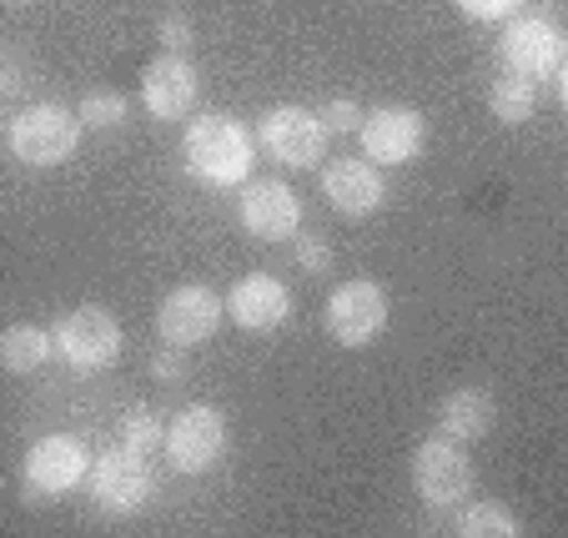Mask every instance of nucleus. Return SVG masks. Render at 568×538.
<instances>
[{"label": "nucleus", "instance_id": "10", "mask_svg": "<svg viewBox=\"0 0 568 538\" xmlns=\"http://www.w3.org/2000/svg\"><path fill=\"white\" fill-rule=\"evenodd\" d=\"M226 317V302L216 297L206 282H186V287H172L166 297H161L156 307V333L161 343H172V347H202L216 337V327H222Z\"/></svg>", "mask_w": 568, "mask_h": 538}, {"label": "nucleus", "instance_id": "24", "mask_svg": "<svg viewBox=\"0 0 568 538\" xmlns=\"http://www.w3.org/2000/svg\"><path fill=\"white\" fill-rule=\"evenodd\" d=\"M317 121H322L327 136H357V126H363V106H357L353 97H333L317 111Z\"/></svg>", "mask_w": 568, "mask_h": 538}, {"label": "nucleus", "instance_id": "13", "mask_svg": "<svg viewBox=\"0 0 568 538\" xmlns=\"http://www.w3.org/2000/svg\"><path fill=\"white\" fill-rule=\"evenodd\" d=\"M363 156L373 166H408L418 162L423 141H428V126L413 106H377V111H363Z\"/></svg>", "mask_w": 568, "mask_h": 538}, {"label": "nucleus", "instance_id": "28", "mask_svg": "<svg viewBox=\"0 0 568 538\" xmlns=\"http://www.w3.org/2000/svg\"><path fill=\"white\" fill-rule=\"evenodd\" d=\"M16 91H21V65L0 55V106H6V101H11Z\"/></svg>", "mask_w": 568, "mask_h": 538}, {"label": "nucleus", "instance_id": "7", "mask_svg": "<svg viewBox=\"0 0 568 538\" xmlns=\"http://www.w3.org/2000/svg\"><path fill=\"white\" fill-rule=\"evenodd\" d=\"M161 448H166V464H172L176 474H206V468H216L222 464V453H226L222 408H212V403H192V408H182L172 423H166Z\"/></svg>", "mask_w": 568, "mask_h": 538}, {"label": "nucleus", "instance_id": "29", "mask_svg": "<svg viewBox=\"0 0 568 538\" xmlns=\"http://www.w3.org/2000/svg\"><path fill=\"white\" fill-rule=\"evenodd\" d=\"M11 6H36V0H11Z\"/></svg>", "mask_w": 568, "mask_h": 538}, {"label": "nucleus", "instance_id": "3", "mask_svg": "<svg viewBox=\"0 0 568 538\" xmlns=\"http://www.w3.org/2000/svg\"><path fill=\"white\" fill-rule=\"evenodd\" d=\"M81 116L55 101H41V106H26L21 116H11L6 126V146H11L16 162L26 166H65L81 146Z\"/></svg>", "mask_w": 568, "mask_h": 538}, {"label": "nucleus", "instance_id": "18", "mask_svg": "<svg viewBox=\"0 0 568 538\" xmlns=\"http://www.w3.org/2000/svg\"><path fill=\"white\" fill-rule=\"evenodd\" d=\"M51 357H55V337L45 333V327L16 323V327H6V333H0V367H6V373H16V377L41 373Z\"/></svg>", "mask_w": 568, "mask_h": 538}, {"label": "nucleus", "instance_id": "1", "mask_svg": "<svg viewBox=\"0 0 568 538\" xmlns=\"http://www.w3.org/2000/svg\"><path fill=\"white\" fill-rule=\"evenodd\" d=\"M182 156H186V172L206 186H232L252 182V166H257V136L236 116L226 111H202V116L186 121V136H182Z\"/></svg>", "mask_w": 568, "mask_h": 538}, {"label": "nucleus", "instance_id": "25", "mask_svg": "<svg viewBox=\"0 0 568 538\" xmlns=\"http://www.w3.org/2000/svg\"><path fill=\"white\" fill-rule=\"evenodd\" d=\"M156 41H161V51L186 55V51H192V21H186V16H161V21H156Z\"/></svg>", "mask_w": 568, "mask_h": 538}, {"label": "nucleus", "instance_id": "15", "mask_svg": "<svg viewBox=\"0 0 568 538\" xmlns=\"http://www.w3.org/2000/svg\"><path fill=\"white\" fill-rule=\"evenodd\" d=\"M196 91H202V81H196L192 55L161 51L156 61L141 71V106H146L156 121H182V116H192Z\"/></svg>", "mask_w": 568, "mask_h": 538}, {"label": "nucleus", "instance_id": "9", "mask_svg": "<svg viewBox=\"0 0 568 538\" xmlns=\"http://www.w3.org/2000/svg\"><path fill=\"white\" fill-rule=\"evenodd\" d=\"M257 146L287 172H307V166H317L327 156V131H322L317 111L307 106H272L257 121Z\"/></svg>", "mask_w": 568, "mask_h": 538}, {"label": "nucleus", "instance_id": "27", "mask_svg": "<svg viewBox=\"0 0 568 538\" xmlns=\"http://www.w3.org/2000/svg\"><path fill=\"white\" fill-rule=\"evenodd\" d=\"M463 16H473V21H508V16H518V6L524 0H453Z\"/></svg>", "mask_w": 568, "mask_h": 538}, {"label": "nucleus", "instance_id": "5", "mask_svg": "<svg viewBox=\"0 0 568 538\" xmlns=\"http://www.w3.org/2000/svg\"><path fill=\"white\" fill-rule=\"evenodd\" d=\"M387 292L383 282L373 277H353V282H337L327 307H322V327L333 337L337 347H367L387 333Z\"/></svg>", "mask_w": 568, "mask_h": 538}, {"label": "nucleus", "instance_id": "20", "mask_svg": "<svg viewBox=\"0 0 568 538\" xmlns=\"http://www.w3.org/2000/svg\"><path fill=\"white\" fill-rule=\"evenodd\" d=\"M534 106H538V81H528V75H518V71H504L488 87V111H494L504 126H524L528 116H534Z\"/></svg>", "mask_w": 568, "mask_h": 538}, {"label": "nucleus", "instance_id": "21", "mask_svg": "<svg viewBox=\"0 0 568 538\" xmlns=\"http://www.w3.org/2000/svg\"><path fill=\"white\" fill-rule=\"evenodd\" d=\"M126 97L121 91H111V87H97V91H87V101H81V126L87 131H116V126H126Z\"/></svg>", "mask_w": 568, "mask_h": 538}, {"label": "nucleus", "instance_id": "22", "mask_svg": "<svg viewBox=\"0 0 568 538\" xmlns=\"http://www.w3.org/2000/svg\"><path fill=\"white\" fill-rule=\"evenodd\" d=\"M161 438H166V423H161L156 408H131L126 418H121V443L136 453H156Z\"/></svg>", "mask_w": 568, "mask_h": 538}, {"label": "nucleus", "instance_id": "19", "mask_svg": "<svg viewBox=\"0 0 568 538\" xmlns=\"http://www.w3.org/2000/svg\"><path fill=\"white\" fill-rule=\"evenodd\" d=\"M453 534L463 538H518L524 534V524L514 518V508L494 504V498H463L458 504V518H453Z\"/></svg>", "mask_w": 568, "mask_h": 538}, {"label": "nucleus", "instance_id": "11", "mask_svg": "<svg viewBox=\"0 0 568 538\" xmlns=\"http://www.w3.org/2000/svg\"><path fill=\"white\" fill-rule=\"evenodd\" d=\"M564 31L548 16H508L504 31V65L528 81H558L564 75Z\"/></svg>", "mask_w": 568, "mask_h": 538}, {"label": "nucleus", "instance_id": "4", "mask_svg": "<svg viewBox=\"0 0 568 538\" xmlns=\"http://www.w3.org/2000/svg\"><path fill=\"white\" fill-rule=\"evenodd\" d=\"M51 337H55V357H65V367H75V373H106L121 357V347H126V333H121L116 313L97 307V302L71 307V313L51 327Z\"/></svg>", "mask_w": 568, "mask_h": 538}, {"label": "nucleus", "instance_id": "6", "mask_svg": "<svg viewBox=\"0 0 568 538\" xmlns=\"http://www.w3.org/2000/svg\"><path fill=\"white\" fill-rule=\"evenodd\" d=\"M87 443L71 438V433H45L31 443L26 453V504H41V498H65L87 484Z\"/></svg>", "mask_w": 568, "mask_h": 538}, {"label": "nucleus", "instance_id": "2", "mask_svg": "<svg viewBox=\"0 0 568 538\" xmlns=\"http://www.w3.org/2000/svg\"><path fill=\"white\" fill-rule=\"evenodd\" d=\"M408 478H413V494H418L423 504L438 508V514H448V508H458L463 498L473 494V484H478V468H473L468 448H463L458 438H448V433H433V438H423L418 448H413Z\"/></svg>", "mask_w": 568, "mask_h": 538}, {"label": "nucleus", "instance_id": "23", "mask_svg": "<svg viewBox=\"0 0 568 538\" xmlns=\"http://www.w3.org/2000/svg\"><path fill=\"white\" fill-rule=\"evenodd\" d=\"M292 252H297V267L307 272V277H327L337 262L333 242L322 237V232H297V237H292Z\"/></svg>", "mask_w": 568, "mask_h": 538}, {"label": "nucleus", "instance_id": "17", "mask_svg": "<svg viewBox=\"0 0 568 538\" xmlns=\"http://www.w3.org/2000/svg\"><path fill=\"white\" fill-rule=\"evenodd\" d=\"M494 423H498V403L488 388H453L448 398L438 403V433H448V438H458V443L488 438Z\"/></svg>", "mask_w": 568, "mask_h": 538}, {"label": "nucleus", "instance_id": "14", "mask_svg": "<svg viewBox=\"0 0 568 538\" xmlns=\"http://www.w3.org/2000/svg\"><path fill=\"white\" fill-rule=\"evenodd\" d=\"M292 287L272 272H247L226 292V317H232L242 333H277V327L292 323Z\"/></svg>", "mask_w": 568, "mask_h": 538}, {"label": "nucleus", "instance_id": "26", "mask_svg": "<svg viewBox=\"0 0 568 538\" xmlns=\"http://www.w3.org/2000/svg\"><path fill=\"white\" fill-rule=\"evenodd\" d=\"M151 377H156V383H186V357H182V347H156V353H151Z\"/></svg>", "mask_w": 568, "mask_h": 538}, {"label": "nucleus", "instance_id": "8", "mask_svg": "<svg viewBox=\"0 0 568 538\" xmlns=\"http://www.w3.org/2000/svg\"><path fill=\"white\" fill-rule=\"evenodd\" d=\"M87 494H91V504L106 508V514H136V508H146V498H151L146 453L116 443V448H106L101 458H91Z\"/></svg>", "mask_w": 568, "mask_h": 538}, {"label": "nucleus", "instance_id": "12", "mask_svg": "<svg viewBox=\"0 0 568 538\" xmlns=\"http://www.w3.org/2000/svg\"><path fill=\"white\" fill-rule=\"evenodd\" d=\"M236 216H242V226H247V237L292 242L302 232V196L292 192L282 176H257V182H242Z\"/></svg>", "mask_w": 568, "mask_h": 538}, {"label": "nucleus", "instance_id": "16", "mask_svg": "<svg viewBox=\"0 0 568 538\" xmlns=\"http://www.w3.org/2000/svg\"><path fill=\"white\" fill-rule=\"evenodd\" d=\"M322 196L343 216H373L387 196L383 166H373L367 156H333L322 172Z\"/></svg>", "mask_w": 568, "mask_h": 538}]
</instances>
